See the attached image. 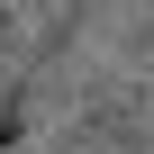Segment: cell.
<instances>
[{
	"label": "cell",
	"instance_id": "obj_1",
	"mask_svg": "<svg viewBox=\"0 0 154 154\" xmlns=\"http://www.w3.org/2000/svg\"><path fill=\"white\" fill-rule=\"evenodd\" d=\"M9 136H18V100L0 91V145H9Z\"/></svg>",
	"mask_w": 154,
	"mask_h": 154
}]
</instances>
